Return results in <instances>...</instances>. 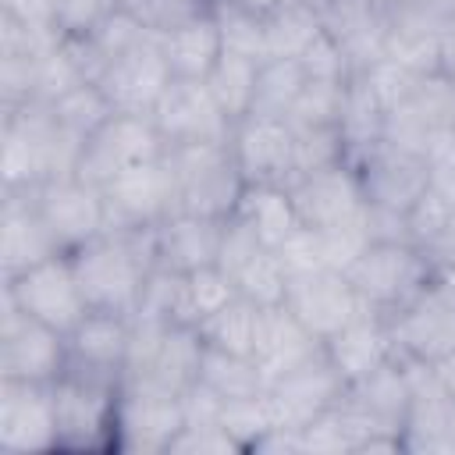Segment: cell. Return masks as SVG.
<instances>
[{
	"label": "cell",
	"instance_id": "22",
	"mask_svg": "<svg viewBox=\"0 0 455 455\" xmlns=\"http://www.w3.org/2000/svg\"><path fill=\"white\" fill-rule=\"evenodd\" d=\"M64 249L50 235L46 220L36 210L32 192H4L0 199V274L14 277Z\"/></svg>",
	"mask_w": 455,
	"mask_h": 455
},
{
	"label": "cell",
	"instance_id": "35",
	"mask_svg": "<svg viewBox=\"0 0 455 455\" xmlns=\"http://www.w3.org/2000/svg\"><path fill=\"white\" fill-rule=\"evenodd\" d=\"M50 114H53V121L68 135H75V139L85 142L96 128H103L114 117V107H110L107 92L96 82H82L71 92H64L57 103H50Z\"/></svg>",
	"mask_w": 455,
	"mask_h": 455
},
{
	"label": "cell",
	"instance_id": "28",
	"mask_svg": "<svg viewBox=\"0 0 455 455\" xmlns=\"http://www.w3.org/2000/svg\"><path fill=\"white\" fill-rule=\"evenodd\" d=\"M235 217H242L267 249H277L295 228H302L288 185H245Z\"/></svg>",
	"mask_w": 455,
	"mask_h": 455
},
{
	"label": "cell",
	"instance_id": "61",
	"mask_svg": "<svg viewBox=\"0 0 455 455\" xmlns=\"http://www.w3.org/2000/svg\"><path fill=\"white\" fill-rule=\"evenodd\" d=\"M448 455H455V409H451V419H448Z\"/></svg>",
	"mask_w": 455,
	"mask_h": 455
},
{
	"label": "cell",
	"instance_id": "51",
	"mask_svg": "<svg viewBox=\"0 0 455 455\" xmlns=\"http://www.w3.org/2000/svg\"><path fill=\"white\" fill-rule=\"evenodd\" d=\"M323 245H327V267L345 274L363 256V249L370 245V235H366L363 224H348V228L323 231Z\"/></svg>",
	"mask_w": 455,
	"mask_h": 455
},
{
	"label": "cell",
	"instance_id": "13",
	"mask_svg": "<svg viewBox=\"0 0 455 455\" xmlns=\"http://www.w3.org/2000/svg\"><path fill=\"white\" fill-rule=\"evenodd\" d=\"M0 451L4 455L57 451L53 384L0 377Z\"/></svg>",
	"mask_w": 455,
	"mask_h": 455
},
{
	"label": "cell",
	"instance_id": "54",
	"mask_svg": "<svg viewBox=\"0 0 455 455\" xmlns=\"http://www.w3.org/2000/svg\"><path fill=\"white\" fill-rule=\"evenodd\" d=\"M0 14H11L25 25L53 28V0H0Z\"/></svg>",
	"mask_w": 455,
	"mask_h": 455
},
{
	"label": "cell",
	"instance_id": "45",
	"mask_svg": "<svg viewBox=\"0 0 455 455\" xmlns=\"http://www.w3.org/2000/svg\"><path fill=\"white\" fill-rule=\"evenodd\" d=\"M295 60L302 64L306 78H316V82H345V78H352L348 53H345V46H341L327 28H320V32L313 36V43H309Z\"/></svg>",
	"mask_w": 455,
	"mask_h": 455
},
{
	"label": "cell",
	"instance_id": "27",
	"mask_svg": "<svg viewBox=\"0 0 455 455\" xmlns=\"http://www.w3.org/2000/svg\"><path fill=\"white\" fill-rule=\"evenodd\" d=\"M345 402L352 409H359L363 416L377 419L380 427L402 434V423H405V412H409V377L402 370V359L395 355L391 363L377 366L363 380L348 384L345 387Z\"/></svg>",
	"mask_w": 455,
	"mask_h": 455
},
{
	"label": "cell",
	"instance_id": "40",
	"mask_svg": "<svg viewBox=\"0 0 455 455\" xmlns=\"http://www.w3.org/2000/svg\"><path fill=\"white\" fill-rule=\"evenodd\" d=\"M82 82H89V78L82 75V68L71 57V50H68L64 39L36 60V103H46L50 107V103H57L64 92H71Z\"/></svg>",
	"mask_w": 455,
	"mask_h": 455
},
{
	"label": "cell",
	"instance_id": "19",
	"mask_svg": "<svg viewBox=\"0 0 455 455\" xmlns=\"http://www.w3.org/2000/svg\"><path fill=\"white\" fill-rule=\"evenodd\" d=\"M391 320V334L402 355H416L423 363H437L455 352V295H448L437 277Z\"/></svg>",
	"mask_w": 455,
	"mask_h": 455
},
{
	"label": "cell",
	"instance_id": "1",
	"mask_svg": "<svg viewBox=\"0 0 455 455\" xmlns=\"http://www.w3.org/2000/svg\"><path fill=\"white\" fill-rule=\"evenodd\" d=\"M68 256L89 309L132 316L156 267V228H110Z\"/></svg>",
	"mask_w": 455,
	"mask_h": 455
},
{
	"label": "cell",
	"instance_id": "26",
	"mask_svg": "<svg viewBox=\"0 0 455 455\" xmlns=\"http://www.w3.org/2000/svg\"><path fill=\"white\" fill-rule=\"evenodd\" d=\"M156 46H160L174 78H206L224 53V36H220V25L210 11L196 21H185L178 28L160 32Z\"/></svg>",
	"mask_w": 455,
	"mask_h": 455
},
{
	"label": "cell",
	"instance_id": "48",
	"mask_svg": "<svg viewBox=\"0 0 455 455\" xmlns=\"http://www.w3.org/2000/svg\"><path fill=\"white\" fill-rule=\"evenodd\" d=\"M455 217V206L448 199H441L434 188H427L405 213V228H409V242L412 245H427L448 220Z\"/></svg>",
	"mask_w": 455,
	"mask_h": 455
},
{
	"label": "cell",
	"instance_id": "4",
	"mask_svg": "<svg viewBox=\"0 0 455 455\" xmlns=\"http://www.w3.org/2000/svg\"><path fill=\"white\" fill-rule=\"evenodd\" d=\"M174 181H178V210L199 217H231L238 196L245 188L231 146L228 142H192L167 149Z\"/></svg>",
	"mask_w": 455,
	"mask_h": 455
},
{
	"label": "cell",
	"instance_id": "32",
	"mask_svg": "<svg viewBox=\"0 0 455 455\" xmlns=\"http://www.w3.org/2000/svg\"><path fill=\"white\" fill-rule=\"evenodd\" d=\"M196 380L213 387L224 402L267 391V380H263L259 366L252 363V355H235V352L210 348V345H203V359H199V377Z\"/></svg>",
	"mask_w": 455,
	"mask_h": 455
},
{
	"label": "cell",
	"instance_id": "18",
	"mask_svg": "<svg viewBox=\"0 0 455 455\" xmlns=\"http://www.w3.org/2000/svg\"><path fill=\"white\" fill-rule=\"evenodd\" d=\"M359 181H363V196L370 206H384V210H398L409 213V206L430 188V171L427 160L412 149H398L391 142H377L363 160L352 164Z\"/></svg>",
	"mask_w": 455,
	"mask_h": 455
},
{
	"label": "cell",
	"instance_id": "21",
	"mask_svg": "<svg viewBox=\"0 0 455 455\" xmlns=\"http://www.w3.org/2000/svg\"><path fill=\"white\" fill-rule=\"evenodd\" d=\"M128 341H132V316L89 309L85 320L68 334V370L103 380H121Z\"/></svg>",
	"mask_w": 455,
	"mask_h": 455
},
{
	"label": "cell",
	"instance_id": "41",
	"mask_svg": "<svg viewBox=\"0 0 455 455\" xmlns=\"http://www.w3.org/2000/svg\"><path fill=\"white\" fill-rule=\"evenodd\" d=\"M149 36H153V32H149V28H146V25H142L128 7H121V4H117V7L100 21V28H96L92 36H85V39H89V43L96 46V53L110 64V60H117L121 53L135 50L139 43H146Z\"/></svg>",
	"mask_w": 455,
	"mask_h": 455
},
{
	"label": "cell",
	"instance_id": "43",
	"mask_svg": "<svg viewBox=\"0 0 455 455\" xmlns=\"http://www.w3.org/2000/svg\"><path fill=\"white\" fill-rule=\"evenodd\" d=\"M217 0H124L121 7H128L153 36L167 32V28H178L185 21H196L203 14L213 11Z\"/></svg>",
	"mask_w": 455,
	"mask_h": 455
},
{
	"label": "cell",
	"instance_id": "37",
	"mask_svg": "<svg viewBox=\"0 0 455 455\" xmlns=\"http://www.w3.org/2000/svg\"><path fill=\"white\" fill-rule=\"evenodd\" d=\"M274 427H281V423H277V412H274V402L267 391L224 402L220 430L238 444V451H252Z\"/></svg>",
	"mask_w": 455,
	"mask_h": 455
},
{
	"label": "cell",
	"instance_id": "14",
	"mask_svg": "<svg viewBox=\"0 0 455 455\" xmlns=\"http://www.w3.org/2000/svg\"><path fill=\"white\" fill-rule=\"evenodd\" d=\"M448 11L434 0H405L387 11L384 57L402 64L412 75L444 71V25Z\"/></svg>",
	"mask_w": 455,
	"mask_h": 455
},
{
	"label": "cell",
	"instance_id": "29",
	"mask_svg": "<svg viewBox=\"0 0 455 455\" xmlns=\"http://www.w3.org/2000/svg\"><path fill=\"white\" fill-rule=\"evenodd\" d=\"M238 295L235 281L228 270H220L217 263L199 267L181 274L178 281V302H174V323L181 327H199L206 316H213L220 306H228Z\"/></svg>",
	"mask_w": 455,
	"mask_h": 455
},
{
	"label": "cell",
	"instance_id": "64",
	"mask_svg": "<svg viewBox=\"0 0 455 455\" xmlns=\"http://www.w3.org/2000/svg\"><path fill=\"white\" fill-rule=\"evenodd\" d=\"M117 4H124V0H117Z\"/></svg>",
	"mask_w": 455,
	"mask_h": 455
},
{
	"label": "cell",
	"instance_id": "53",
	"mask_svg": "<svg viewBox=\"0 0 455 455\" xmlns=\"http://www.w3.org/2000/svg\"><path fill=\"white\" fill-rule=\"evenodd\" d=\"M423 160H427V171H455V121L427 132Z\"/></svg>",
	"mask_w": 455,
	"mask_h": 455
},
{
	"label": "cell",
	"instance_id": "20",
	"mask_svg": "<svg viewBox=\"0 0 455 455\" xmlns=\"http://www.w3.org/2000/svg\"><path fill=\"white\" fill-rule=\"evenodd\" d=\"M345 387L348 384L331 366L327 352H316L309 363H302L291 373H284L281 380H274L267 387V395L274 402L281 427H306L313 416L334 409L345 398Z\"/></svg>",
	"mask_w": 455,
	"mask_h": 455
},
{
	"label": "cell",
	"instance_id": "38",
	"mask_svg": "<svg viewBox=\"0 0 455 455\" xmlns=\"http://www.w3.org/2000/svg\"><path fill=\"white\" fill-rule=\"evenodd\" d=\"M345 92H348V78L345 82H316L309 78L299 92V100L288 110V124L295 132L306 128H338L341 110H345Z\"/></svg>",
	"mask_w": 455,
	"mask_h": 455
},
{
	"label": "cell",
	"instance_id": "55",
	"mask_svg": "<svg viewBox=\"0 0 455 455\" xmlns=\"http://www.w3.org/2000/svg\"><path fill=\"white\" fill-rule=\"evenodd\" d=\"M419 252L427 256V263L434 267V274L455 267V217H451V220H448L427 245H419Z\"/></svg>",
	"mask_w": 455,
	"mask_h": 455
},
{
	"label": "cell",
	"instance_id": "16",
	"mask_svg": "<svg viewBox=\"0 0 455 455\" xmlns=\"http://www.w3.org/2000/svg\"><path fill=\"white\" fill-rule=\"evenodd\" d=\"M284 306L320 341L338 334L345 323H352L366 309L359 291L352 288L348 274H341V270H313V274L291 277Z\"/></svg>",
	"mask_w": 455,
	"mask_h": 455
},
{
	"label": "cell",
	"instance_id": "25",
	"mask_svg": "<svg viewBox=\"0 0 455 455\" xmlns=\"http://www.w3.org/2000/svg\"><path fill=\"white\" fill-rule=\"evenodd\" d=\"M220 231H224V220H217V217L174 210L171 217H164L156 224V267L188 274V270L217 263Z\"/></svg>",
	"mask_w": 455,
	"mask_h": 455
},
{
	"label": "cell",
	"instance_id": "50",
	"mask_svg": "<svg viewBox=\"0 0 455 455\" xmlns=\"http://www.w3.org/2000/svg\"><path fill=\"white\" fill-rule=\"evenodd\" d=\"M238 444L220 427H181L167 455H235Z\"/></svg>",
	"mask_w": 455,
	"mask_h": 455
},
{
	"label": "cell",
	"instance_id": "52",
	"mask_svg": "<svg viewBox=\"0 0 455 455\" xmlns=\"http://www.w3.org/2000/svg\"><path fill=\"white\" fill-rule=\"evenodd\" d=\"M181 412H185V427H220L224 398L203 380H192L181 391Z\"/></svg>",
	"mask_w": 455,
	"mask_h": 455
},
{
	"label": "cell",
	"instance_id": "47",
	"mask_svg": "<svg viewBox=\"0 0 455 455\" xmlns=\"http://www.w3.org/2000/svg\"><path fill=\"white\" fill-rule=\"evenodd\" d=\"M117 7V0H53V28L60 39H85Z\"/></svg>",
	"mask_w": 455,
	"mask_h": 455
},
{
	"label": "cell",
	"instance_id": "33",
	"mask_svg": "<svg viewBox=\"0 0 455 455\" xmlns=\"http://www.w3.org/2000/svg\"><path fill=\"white\" fill-rule=\"evenodd\" d=\"M323 28L316 0H291L267 14V57H299Z\"/></svg>",
	"mask_w": 455,
	"mask_h": 455
},
{
	"label": "cell",
	"instance_id": "23",
	"mask_svg": "<svg viewBox=\"0 0 455 455\" xmlns=\"http://www.w3.org/2000/svg\"><path fill=\"white\" fill-rule=\"evenodd\" d=\"M323 352H327L331 366L341 373V380L355 384L366 373H373L377 366L391 363L398 355V345L391 334V320L373 309H363L352 323H345L338 334H331L323 341Z\"/></svg>",
	"mask_w": 455,
	"mask_h": 455
},
{
	"label": "cell",
	"instance_id": "9",
	"mask_svg": "<svg viewBox=\"0 0 455 455\" xmlns=\"http://www.w3.org/2000/svg\"><path fill=\"white\" fill-rule=\"evenodd\" d=\"M149 117L164 135L167 149L192 142H231L235 128V121L213 100L206 78H171Z\"/></svg>",
	"mask_w": 455,
	"mask_h": 455
},
{
	"label": "cell",
	"instance_id": "11",
	"mask_svg": "<svg viewBox=\"0 0 455 455\" xmlns=\"http://www.w3.org/2000/svg\"><path fill=\"white\" fill-rule=\"evenodd\" d=\"M231 156L245 185H291L295 128L284 117L249 114L231 128Z\"/></svg>",
	"mask_w": 455,
	"mask_h": 455
},
{
	"label": "cell",
	"instance_id": "30",
	"mask_svg": "<svg viewBox=\"0 0 455 455\" xmlns=\"http://www.w3.org/2000/svg\"><path fill=\"white\" fill-rule=\"evenodd\" d=\"M259 64H263V60H252V57H242V53L224 50L220 60L213 64V71L206 75V85H210L213 100L220 103V110H224L231 121H242V117L252 114Z\"/></svg>",
	"mask_w": 455,
	"mask_h": 455
},
{
	"label": "cell",
	"instance_id": "56",
	"mask_svg": "<svg viewBox=\"0 0 455 455\" xmlns=\"http://www.w3.org/2000/svg\"><path fill=\"white\" fill-rule=\"evenodd\" d=\"M434 373H437V380H441L444 395L455 402V352H451V355H444V359H437V363H434Z\"/></svg>",
	"mask_w": 455,
	"mask_h": 455
},
{
	"label": "cell",
	"instance_id": "3",
	"mask_svg": "<svg viewBox=\"0 0 455 455\" xmlns=\"http://www.w3.org/2000/svg\"><path fill=\"white\" fill-rule=\"evenodd\" d=\"M121 380L68 370L53 380L57 451H114V412Z\"/></svg>",
	"mask_w": 455,
	"mask_h": 455
},
{
	"label": "cell",
	"instance_id": "17",
	"mask_svg": "<svg viewBox=\"0 0 455 455\" xmlns=\"http://www.w3.org/2000/svg\"><path fill=\"white\" fill-rule=\"evenodd\" d=\"M171 68L156 46V36H149L146 43H139L135 50L121 53L117 60L107 64V71L100 75V89L107 92L114 114H139L149 117L153 107L160 103L164 89L171 85Z\"/></svg>",
	"mask_w": 455,
	"mask_h": 455
},
{
	"label": "cell",
	"instance_id": "60",
	"mask_svg": "<svg viewBox=\"0 0 455 455\" xmlns=\"http://www.w3.org/2000/svg\"><path fill=\"white\" fill-rule=\"evenodd\" d=\"M434 277H437V284H441L448 295H455V267H448V270H437Z\"/></svg>",
	"mask_w": 455,
	"mask_h": 455
},
{
	"label": "cell",
	"instance_id": "62",
	"mask_svg": "<svg viewBox=\"0 0 455 455\" xmlns=\"http://www.w3.org/2000/svg\"><path fill=\"white\" fill-rule=\"evenodd\" d=\"M434 4H437V7H444L448 14H455V0H434Z\"/></svg>",
	"mask_w": 455,
	"mask_h": 455
},
{
	"label": "cell",
	"instance_id": "34",
	"mask_svg": "<svg viewBox=\"0 0 455 455\" xmlns=\"http://www.w3.org/2000/svg\"><path fill=\"white\" fill-rule=\"evenodd\" d=\"M306 71L295 57H267L259 64V78H256V100H252V114H267V117H288L291 103L299 100L302 85H306Z\"/></svg>",
	"mask_w": 455,
	"mask_h": 455
},
{
	"label": "cell",
	"instance_id": "44",
	"mask_svg": "<svg viewBox=\"0 0 455 455\" xmlns=\"http://www.w3.org/2000/svg\"><path fill=\"white\" fill-rule=\"evenodd\" d=\"M355 78H363L366 89L373 92V100L384 107V114H391V110H398V107L412 96V85H416L419 75L405 71V68L395 64L391 57H380V60H373L366 71H359Z\"/></svg>",
	"mask_w": 455,
	"mask_h": 455
},
{
	"label": "cell",
	"instance_id": "58",
	"mask_svg": "<svg viewBox=\"0 0 455 455\" xmlns=\"http://www.w3.org/2000/svg\"><path fill=\"white\" fill-rule=\"evenodd\" d=\"M224 4H235V7H245V11L259 14V18H267V14H274L277 7H284L291 0H224Z\"/></svg>",
	"mask_w": 455,
	"mask_h": 455
},
{
	"label": "cell",
	"instance_id": "8",
	"mask_svg": "<svg viewBox=\"0 0 455 455\" xmlns=\"http://www.w3.org/2000/svg\"><path fill=\"white\" fill-rule=\"evenodd\" d=\"M167 156V142L156 132L153 117H139V114H114L103 128H96L78 156L75 174L96 188H103L107 181H114L117 174L160 160Z\"/></svg>",
	"mask_w": 455,
	"mask_h": 455
},
{
	"label": "cell",
	"instance_id": "24",
	"mask_svg": "<svg viewBox=\"0 0 455 455\" xmlns=\"http://www.w3.org/2000/svg\"><path fill=\"white\" fill-rule=\"evenodd\" d=\"M316 352H323V341L313 338V334L291 316V309H288L284 302L259 313V331H256L252 363L259 366L267 387H270L274 380H281L284 373H291L295 366L309 363Z\"/></svg>",
	"mask_w": 455,
	"mask_h": 455
},
{
	"label": "cell",
	"instance_id": "10",
	"mask_svg": "<svg viewBox=\"0 0 455 455\" xmlns=\"http://www.w3.org/2000/svg\"><path fill=\"white\" fill-rule=\"evenodd\" d=\"M100 192L107 203V231L110 228H156L164 217L178 210V181H174L167 156L117 174Z\"/></svg>",
	"mask_w": 455,
	"mask_h": 455
},
{
	"label": "cell",
	"instance_id": "42",
	"mask_svg": "<svg viewBox=\"0 0 455 455\" xmlns=\"http://www.w3.org/2000/svg\"><path fill=\"white\" fill-rule=\"evenodd\" d=\"M348 164L345 160V139L338 128H306L295 132V178H306L313 171ZM291 178V181H295Z\"/></svg>",
	"mask_w": 455,
	"mask_h": 455
},
{
	"label": "cell",
	"instance_id": "36",
	"mask_svg": "<svg viewBox=\"0 0 455 455\" xmlns=\"http://www.w3.org/2000/svg\"><path fill=\"white\" fill-rule=\"evenodd\" d=\"M235 288L242 299H249L252 306L259 309H270V306H281L284 295H288V270L281 263V256L274 249H259L249 263H242L235 274H231Z\"/></svg>",
	"mask_w": 455,
	"mask_h": 455
},
{
	"label": "cell",
	"instance_id": "2",
	"mask_svg": "<svg viewBox=\"0 0 455 455\" xmlns=\"http://www.w3.org/2000/svg\"><path fill=\"white\" fill-rule=\"evenodd\" d=\"M345 274L363 306L380 316H395L434 284V267L412 242H370Z\"/></svg>",
	"mask_w": 455,
	"mask_h": 455
},
{
	"label": "cell",
	"instance_id": "5",
	"mask_svg": "<svg viewBox=\"0 0 455 455\" xmlns=\"http://www.w3.org/2000/svg\"><path fill=\"white\" fill-rule=\"evenodd\" d=\"M185 427L181 395L142 380H121L114 412V451L167 455Z\"/></svg>",
	"mask_w": 455,
	"mask_h": 455
},
{
	"label": "cell",
	"instance_id": "46",
	"mask_svg": "<svg viewBox=\"0 0 455 455\" xmlns=\"http://www.w3.org/2000/svg\"><path fill=\"white\" fill-rule=\"evenodd\" d=\"M288 270V277H302V274H313V270H331L327 267V245H323V231L302 224L295 228L277 249H274Z\"/></svg>",
	"mask_w": 455,
	"mask_h": 455
},
{
	"label": "cell",
	"instance_id": "31",
	"mask_svg": "<svg viewBox=\"0 0 455 455\" xmlns=\"http://www.w3.org/2000/svg\"><path fill=\"white\" fill-rule=\"evenodd\" d=\"M259 313H263L259 306L235 295L228 306H220L213 316H206L196 331H199L203 345H210V348H224V352H235V355H252L256 331H259Z\"/></svg>",
	"mask_w": 455,
	"mask_h": 455
},
{
	"label": "cell",
	"instance_id": "39",
	"mask_svg": "<svg viewBox=\"0 0 455 455\" xmlns=\"http://www.w3.org/2000/svg\"><path fill=\"white\" fill-rule=\"evenodd\" d=\"M213 18L220 25L224 50L252 57V60H267V18H259L245 7L224 4V0L213 4Z\"/></svg>",
	"mask_w": 455,
	"mask_h": 455
},
{
	"label": "cell",
	"instance_id": "49",
	"mask_svg": "<svg viewBox=\"0 0 455 455\" xmlns=\"http://www.w3.org/2000/svg\"><path fill=\"white\" fill-rule=\"evenodd\" d=\"M259 249H267L259 238H256V231L242 220V217H224V231H220V252H217V267L220 270H228V274H235L242 263H249Z\"/></svg>",
	"mask_w": 455,
	"mask_h": 455
},
{
	"label": "cell",
	"instance_id": "63",
	"mask_svg": "<svg viewBox=\"0 0 455 455\" xmlns=\"http://www.w3.org/2000/svg\"><path fill=\"white\" fill-rule=\"evenodd\" d=\"M451 121H455V75H451Z\"/></svg>",
	"mask_w": 455,
	"mask_h": 455
},
{
	"label": "cell",
	"instance_id": "57",
	"mask_svg": "<svg viewBox=\"0 0 455 455\" xmlns=\"http://www.w3.org/2000/svg\"><path fill=\"white\" fill-rule=\"evenodd\" d=\"M430 188L455 206V171H430Z\"/></svg>",
	"mask_w": 455,
	"mask_h": 455
},
{
	"label": "cell",
	"instance_id": "59",
	"mask_svg": "<svg viewBox=\"0 0 455 455\" xmlns=\"http://www.w3.org/2000/svg\"><path fill=\"white\" fill-rule=\"evenodd\" d=\"M444 75H455V14L444 25Z\"/></svg>",
	"mask_w": 455,
	"mask_h": 455
},
{
	"label": "cell",
	"instance_id": "6",
	"mask_svg": "<svg viewBox=\"0 0 455 455\" xmlns=\"http://www.w3.org/2000/svg\"><path fill=\"white\" fill-rule=\"evenodd\" d=\"M0 295L11 299L25 316H32L60 334H71L89 313V302L82 295V284L75 277L68 252L50 256L14 277H4Z\"/></svg>",
	"mask_w": 455,
	"mask_h": 455
},
{
	"label": "cell",
	"instance_id": "12",
	"mask_svg": "<svg viewBox=\"0 0 455 455\" xmlns=\"http://www.w3.org/2000/svg\"><path fill=\"white\" fill-rule=\"evenodd\" d=\"M39 217L46 220L50 235L57 238V245L64 252L100 238L107 231V203L103 192L89 181H82L78 174L68 178H50L46 185H39L32 192Z\"/></svg>",
	"mask_w": 455,
	"mask_h": 455
},
{
	"label": "cell",
	"instance_id": "7",
	"mask_svg": "<svg viewBox=\"0 0 455 455\" xmlns=\"http://www.w3.org/2000/svg\"><path fill=\"white\" fill-rule=\"evenodd\" d=\"M68 373V334L25 316L0 295V377L53 384Z\"/></svg>",
	"mask_w": 455,
	"mask_h": 455
},
{
	"label": "cell",
	"instance_id": "15",
	"mask_svg": "<svg viewBox=\"0 0 455 455\" xmlns=\"http://www.w3.org/2000/svg\"><path fill=\"white\" fill-rule=\"evenodd\" d=\"M288 192L295 199L299 220L316 231L363 224L366 196H363V181L352 164H334V167L313 171L306 178H295L288 185Z\"/></svg>",
	"mask_w": 455,
	"mask_h": 455
}]
</instances>
